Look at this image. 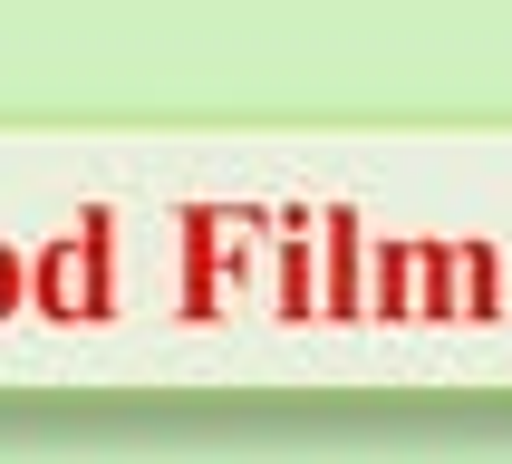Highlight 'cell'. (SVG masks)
<instances>
[{
  "label": "cell",
  "mask_w": 512,
  "mask_h": 464,
  "mask_svg": "<svg viewBox=\"0 0 512 464\" xmlns=\"http://www.w3.org/2000/svg\"><path fill=\"white\" fill-rule=\"evenodd\" d=\"M39 310H58V319H97L107 310V232L49 242V261H39Z\"/></svg>",
  "instance_id": "6da1fadb"
},
{
  "label": "cell",
  "mask_w": 512,
  "mask_h": 464,
  "mask_svg": "<svg viewBox=\"0 0 512 464\" xmlns=\"http://www.w3.org/2000/svg\"><path fill=\"white\" fill-rule=\"evenodd\" d=\"M377 310H416V252L377 242Z\"/></svg>",
  "instance_id": "7a4b0ae2"
},
{
  "label": "cell",
  "mask_w": 512,
  "mask_h": 464,
  "mask_svg": "<svg viewBox=\"0 0 512 464\" xmlns=\"http://www.w3.org/2000/svg\"><path fill=\"white\" fill-rule=\"evenodd\" d=\"M329 300L358 310V223H329Z\"/></svg>",
  "instance_id": "3957f363"
},
{
  "label": "cell",
  "mask_w": 512,
  "mask_h": 464,
  "mask_svg": "<svg viewBox=\"0 0 512 464\" xmlns=\"http://www.w3.org/2000/svg\"><path fill=\"white\" fill-rule=\"evenodd\" d=\"M0 310H20V252L0 242Z\"/></svg>",
  "instance_id": "277c9868"
}]
</instances>
